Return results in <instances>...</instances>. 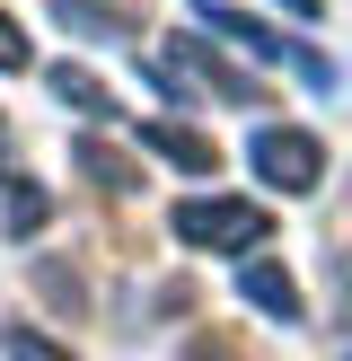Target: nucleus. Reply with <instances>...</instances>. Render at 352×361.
I'll return each mask as SVG.
<instances>
[{"label":"nucleus","mask_w":352,"mask_h":361,"mask_svg":"<svg viewBox=\"0 0 352 361\" xmlns=\"http://www.w3.org/2000/svg\"><path fill=\"white\" fill-rule=\"evenodd\" d=\"M0 212H9V238H35V229L53 221V194L27 185V176H9V185H0Z\"/></svg>","instance_id":"1a4fd4ad"},{"label":"nucleus","mask_w":352,"mask_h":361,"mask_svg":"<svg viewBox=\"0 0 352 361\" xmlns=\"http://www.w3.org/2000/svg\"><path fill=\"white\" fill-rule=\"evenodd\" d=\"M44 80H53V97H62V106H80V115H115V88H106L97 71H80V62H53Z\"/></svg>","instance_id":"0eeeda50"},{"label":"nucleus","mask_w":352,"mask_h":361,"mask_svg":"<svg viewBox=\"0 0 352 361\" xmlns=\"http://www.w3.org/2000/svg\"><path fill=\"white\" fill-rule=\"evenodd\" d=\"M282 9H291V18H326V0H282Z\"/></svg>","instance_id":"2eb2a0df"},{"label":"nucleus","mask_w":352,"mask_h":361,"mask_svg":"<svg viewBox=\"0 0 352 361\" xmlns=\"http://www.w3.org/2000/svg\"><path fill=\"white\" fill-rule=\"evenodd\" d=\"M80 176H88V185H106V194H132V168H123L106 141H80Z\"/></svg>","instance_id":"9d476101"},{"label":"nucleus","mask_w":352,"mask_h":361,"mask_svg":"<svg viewBox=\"0 0 352 361\" xmlns=\"http://www.w3.org/2000/svg\"><path fill=\"white\" fill-rule=\"evenodd\" d=\"M158 88H168L176 106H194V97H211V106H256L264 97L256 71H238L229 53H211V35H168V44H158Z\"/></svg>","instance_id":"f03ea898"},{"label":"nucleus","mask_w":352,"mask_h":361,"mask_svg":"<svg viewBox=\"0 0 352 361\" xmlns=\"http://www.w3.org/2000/svg\"><path fill=\"white\" fill-rule=\"evenodd\" d=\"M168 229H176V247H203V256H256L273 238V212L246 203V194H185L168 212Z\"/></svg>","instance_id":"f257e3e1"},{"label":"nucleus","mask_w":352,"mask_h":361,"mask_svg":"<svg viewBox=\"0 0 352 361\" xmlns=\"http://www.w3.org/2000/svg\"><path fill=\"white\" fill-rule=\"evenodd\" d=\"M0 344H9V361H70V344H53V335H35L27 317H18V326L0 335Z\"/></svg>","instance_id":"9b49d317"},{"label":"nucleus","mask_w":352,"mask_h":361,"mask_svg":"<svg viewBox=\"0 0 352 361\" xmlns=\"http://www.w3.org/2000/svg\"><path fill=\"white\" fill-rule=\"evenodd\" d=\"M238 300H256L273 326H299V282L282 264H264V256H238Z\"/></svg>","instance_id":"423d86ee"},{"label":"nucleus","mask_w":352,"mask_h":361,"mask_svg":"<svg viewBox=\"0 0 352 361\" xmlns=\"http://www.w3.org/2000/svg\"><path fill=\"white\" fill-rule=\"evenodd\" d=\"M141 150H150V159H168L176 176H211V168H220V150H211V141L194 133V123H176V115L141 123Z\"/></svg>","instance_id":"39448f33"},{"label":"nucleus","mask_w":352,"mask_h":361,"mask_svg":"<svg viewBox=\"0 0 352 361\" xmlns=\"http://www.w3.org/2000/svg\"><path fill=\"white\" fill-rule=\"evenodd\" d=\"M53 18H62V35H80V44H115L123 35V9H97V0H53Z\"/></svg>","instance_id":"6e6552de"},{"label":"nucleus","mask_w":352,"mask_h":361,"mask_svg":"<svg viewBox=\"0 0 352 361\" xmlns=\"http://www.w3.org/2000/svg\"><path fill=\"white\" fill-rule=\"evenodd\" d=\"M35 274H44V291H53V309H62V317H80V309H88V300H80V274H70V264H53V256H44Z\"/></svg>","instance_id":"f8f14e48"},{"label":"nucleus","mask_w":352,"mask_h":361,"mask_svg":"<svg viewBox=\"0 0 352 361\" xmlns=\"http://www.w3.org/2000/svg\"><path fill=\"white\" fill-rule=\"evenodd\" d=\"M246 168L273 194H317L326 185V141L299 133V123H256V133H246Z\"/></svg>","instance_id":"7ed1b4c3"},{"label":"nucleus","mask_w":352,"mask_h":361,"mask_svg":"<svg viewBox=\"0 0 352 361\" xmlns=\"http://www.w3.org/2000/svg\"><path fill=\"white\" fill-rule=\"evenodd\" d=\"M0 71H35V35L18 27L9 9H0Z\"/></svg>","instance_id":"ddd939ff"},{"label":"nucleus","mask_w":352,"mask_h":361,"mask_svg":"<svg viewBox=\"0 0 352 361\" xmlns=\"http://www.w3.org/2000/svg\"><path fill=\"white\" fill-rule=\"evenodd\" d=\"M18 176V141H9V115H0V185Z\"/></svg>","instance_id":"4468645a"},{"label":"nucleus","mask_w":352,"mask_h":361,"mask_svg":"<svg viewBox=\"0 0 352 361\" xmlns=\"http://www.w3.org/2000/svg\"><path fill=\"white\" fill-rule=\"evenodd\" d=\"M203 18H211V35H229V44H246V53H256V62H291L299 80L334 88V62H326V53H308V44H282V35H273V27H256V18H246V9H220V0H211Z\"/></svg>","instance_id":"20e7f679"}]
</instances>
